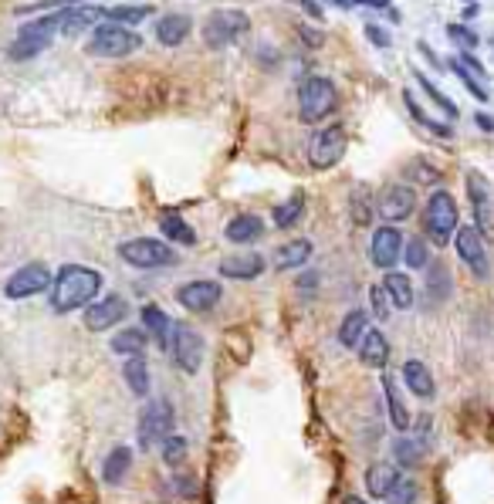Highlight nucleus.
<instances>
[{
  "instance_id": "obj_22",
  "label": "nucleus",
  "mask_w": 494,
  "mask_h": 504,
  "mask_svg": "<svg viewBox=\"0 0 494 504\" xmlns=\"http://www.w3.org/2000/svg\"><path fill=\"white\" fill-rule=\"evenodd\" d=\"M190 31H194V24H190L186 14H163L157 21V41L159 44H166V48L183 44V41L190 38Z\"/></svg>"
},
{
  "instance_id": "obj_5",
  "label": "nucleus",
  "mask_w": 494,
  "mask_h": 504,
  "mask_svg": "<svg viewBox=\"0 0 494 504\" xmlns=\"http://www.w3.org/2000/svg\"><path fill=\"white\" fill-rule=\"evenodd\" d=\"M119 258L126 261L129 268L139 271H153V268H173L176 264V251L159 241V237H132L119 244Z\"/></svg>"
},
{
  "instance_id": "obj_16",
  "label": "nucleus",
  "mask_w": 494,
  "mask_h": 504,
  "mask_svg": "<svg viewBox=\"0 0 494 504\" xmlns=\"http://www.w3.org/2000/svg\"><path fill=\"white\" fill-rule=\"evenodd\" d=\"M221 298H223V288L217 281H207V278H196V281H186V285L176 288V301L186 311H194V315H204V311L217 309Z\"/></svg>"
},
{
  "instance_id": "obj_45",
  "label": "nucleus",
  "mask_w": 494,
  "mask_h": 504,
  "mask_svg": "<svg viewBox=\"0 0 494 504\" xmlns=\"http://www.w3.org/2000/svg\"><path fill=\"white\" fill-rule=\"evenodd\" d=\"M410 176H413L416 183H437L441 180V173L433 166H427L423 159H416V163H410Z\"/></svg>"
},
{
  "instance_id": "obj_3",
  "label": "nucleus",
  "mask_w": 494,
  "mask_h": 504,
  "mask_svg": "<svg viewBox=\"0 0 494 504\" xmlns=\"http://www.w3.org/2000/svg\"><path fill=\"white\" fill-rule=\"evenodd\" d=\"M457 227H461V217H457L454 196L447 190H433L427 200V210H423V231L430 233V241L437 247H447L454 241Z\"/></svg>"
},
{
  "instance_id": "obj_38",
  "label": "nucleus",
  "mask_w": 494,
  "mask_h": 504,
  "mask_svg": "<svg viewBox=\"0 0 494 504\" xmlns=\"http://www.w3.org/2000/svg\"><path fill=\"white\" fill-rule=\"evenodd\" d=\"M404 102H406V109H410V116L423 126V129H430L433 136H441V139H451L454 132H451V126H443V122H437V119H430L420 105H416V99H413V91H404Z\"/></svg>"
},
{
  "instance_id": "obj_9",
  "label": "nucleus",
  "mask_w": 494,
  "mask_h": 504,
  "mask_svg": "<svg viewBox=\"0 0 494 504\" xmlns=\"http://www.w3.org/2000/svg\"><path fill=\"white\" fill-rule=\"evenodd\" d=\"M204 336L190 328V325H173V338H169V356L176 362V369L186 376L200 373V366H204Z\"/></svg>"
},
{
  "instance_id": "obj_26",
  "label": "nucleus",
  "mask_w": 494,
  "mask_h": 504,
  "mask_svg": "<svg viewBox=\"0 0 494 504\" xmlns=\"http://www.w3.org/2000/svg\"><path fill=\"white\" fill-rule=\"evenodd\" d=\"M359 359H363V366H369V369H383V366L390 362V342H386V336H383L379 328H369V332H366V338L359 342Z\"/></svg>"
},
{
  "instance_id": "obj_25",
  "label": "nucleus",
  "mask_w": 494,
  "mask_h": 504,
  "mask_svg": "<svg viewBox=\"0 0 494 504\" xmlns=\"http://www.w3.org/2000/svg\"><path fill=\"white\" fill-rule=\"evenodd\" d=\"M309 258H312V241L295 237V241H285V244L274 251V268H278V271H295V268H301Z\"/></svg>"
},
{
  "instance_id": "obj_40",
  "label": "nucleus",
  "mask_w": 494,
  "mask_h": 504,
  "mask_svg": "<svg viewBox=\"0 0 494 504\" xmlns=\"http://www.w3.org/2000/svg\"><path fill=\"white\" fill-rule=\"evenodd\" d=\"M404 261L410 264V268H430V247H427V241L423 237H413V241H406V247H404Z\"/></svg>"
},
{
  "instance_id": "obj_34",
  "label": "nucleus",
  "mask_w": 494,
  "mask_h": 504,
  "mask_svg": "<svg viewBox=\"0 0 494 504\" xmlns=\"http://www.w3.org/2000/svg\"><path fill=\"white\" fill-rule=\"evenodd\" d=\"M393 461H396V467H404V471L416 467L420 461H423V440L400 437L396 443H393Z\"/></svg>"
},
{
  "instance_id": "obj_11",
  "label": "nucleus",
  "mask_w": 494,
  "mask_h": 504,
  "mask_svg": "<svg viewBox=\"0 0 494 504\" xmlns=\"http://www.w3.org/2000/svg\"><path fill=\"white\" fill-rule=\"evenodd\" d=\"M52 34H54V14H48L44 21H34V24H27L14 44L7 48L14 62H27V58H38L41 52H48L52 48Z\"/></svg>"
},
{
  "instance_id": "obj_20",
  "label": "nucleus",
  "mask_w": 494,
  "mask_h": 504,
  "mask_svg": "<svg viewBox=\"0 0 494 504\" xmlns=\"http://www.w3.org/2000/svg\"><path fill=\"white\" fill-rule=\"evenodd\" d=\"M261 233H264V220L254 217V214H237L234 220H227V227H223V237L231 241V244H254L261 241Z\"/></svg>"
},
{
  "instance_id": "obj_27",
  "label": "nucleus",
  "mask_w": 494,
  "mask_h": 504,
  "mask_svg": "<svg viewBox=\"0 0 494 504\" xmlns=\"http://www.w3.org/2000/svg\"><path fill=\"white\" fill-rule=\"evenodd\" d=\"M383 396H386V410H390V423L393 430H400V433H406V430L413 427V420H410V410H406L404 396H400V389H396V383H393L390 376L383 373Z\"/></svg>"
},
{
  "instance_id": "obj_29",
  "label": "nucleus",
  "mask_w": 494,
  "mask_h": 504,
  "mask_svg": "<svg viewBox=\"0 0 494 504\" xmlns=\"http://www.w3.org/2000/svg\"><path fill=\"white\" fill-rule=\"evenodd\" d=\"M383 288H386V295H390L393 309H410L413 305V281H410V274L404 271H386L383 278Z\"/></svg>"
},
{
  "instance_id": "obj_32",
  "label": "nucleus",
  "mask_w": 494,
  "mask_h": 504,
  "mask_svg": "<svg viewBox=\"0 0 494 504\" xmlns=\"http://www.w3.org/2000/svg\"><path fill=\"white\" fill-rule=\"evenodd\" d=\"M301 217H305V194H291L285 204H278L271 210V220L278 231H291Z\"/></svg>"
},
{
  "instance_id": "obj_48",
  "label": "nucleus",
  "mask_w": 494,
  "mask_h": 504,
  "mask_svg": "<svg viewBox=\"0 0 494 504\" xmlns=\"http://www.w3.org/2000/svg\"><path fill=\"white\" fill-rule=\"evenodd\" d=\"M457 62H461V65L468 68L470 75H478V78H488V71H484V65H481V62H478V58H470V52H468V54H461V58H457Z\"/></svg>"
},
{
  "instance_id": "obj_39",
  "label": "nucleus",
  "mask_w": 494,
  "mask_h": 504,
  "mask_svg": "<svg viewBox=\"0 0 494 504\" xmlns=\"http://www.w3.org/2000/svg\"><path fill=\"white\" fill-rule=\"evenodd\" d=\"M349 210H352V220L359 223V227H369L373 223V214H376V200L366 194V190H356L349 196Z\"/></svg>"
},
{
  "instance_id": "obj_43",
  "label": "nucleus",
  "mask_w": 494,
  "mask_h": 504,
  "mask_svg": "<svg viewBox=\"0 0 494 504\" xmlns=\"http://www.w3.org/2000/svg\"><path fill=\"white\" fill-rule=\"evenodd\" d=\"M369 305H373V315H376L379 322H386V319H390L393 301H390V295H386V288L383 285L369 288Z\"/></svg>"
},
{
  "instance_id": "obj_57",
  "label": "nucleus",
  "mask_w": 494,
  "mask_h": 504,
  "mask_svg": "<svg viewBox=\"0 0 494 504\" xmlns=\"http://www.w3.org/2000/svg\"><path fill=\"white\" fill-rule=\"evenodd\" d=\"M468 4H474V0H468Z\"/></svg>"
},
{
  "instance_id": "obj_35",
  "label": "nucleus",
  "mask_w": 494,
  "mask_h": 504,
  "mask_svg": "<svg viewBox=\"0 0 494 504\" xmlns=\"http://www.w3.org/2000/svg\"><path fill=\"white\" fill-rule=\"evenodd\" d=\"M149 7L146 4H119V7H109L105 11V21H112V24H122V27H136L139 21L149 17Z\"/></svg>"
},
{
  "instance_id": "obj_17",
  "label": "nucleus",
  "mask_w": 494,
  "mask_h": 504,
  "mask_svg": "<svg viewBox=\"0 0 494 504\" xmlns=\"http://www.w3.org/2000/svg\"><path fill=\"white\" fill-rule=\"evenodd\" d=\"M400 484H404V471L390 464V461H376V464L366 467V491H369V498L386 501Z\"/></svg>"
},
{
  "instance_id": "obj_37",
  "label": "nucleus",
  "mask_w": 494,
  "mask_h": 504,
  "mask_svg": "<svg viewBox=\"0 0 494 504\" xmlns=\"http://www.w3.org/2000/svg\"><path fill=\"white\" fill-rule=\"evenodd\" d=\"M427 295H430L433 305H437V301H447V295H451V271H447L443 264H430Z\"/></svg>"
},
{
  "instance_id": "obj_10",
  "label": "nucleus",
  "mask_w": 494,
  "mask_h": 504,
  "mask_svg": "<svg viewBox=\"0 0 494 504\" xmlns=\"http://www.w3.org/2000/svg\"><path fill=\"white\" fill-rule=\"evenodd\" d=\"M52 268L48 264H41V261H31L24 268H17V271L7 278V285H4V295L11 298V301H24V298H34L41 291H52Z\"/></svg>"
},
{
  "instance_id": "obj_23",
  "label": "nucleus",
  "mask_w": 494,
  "mask_h": 504,
  "mask_svg": "<svg viewBox=\"0 0 494 504\" xmlns=\"http://www.w3.org/2000/svg\"><path fill=\"white\" fill-rule=\"evenodd\" d=\"M132 471V447H126V443H119V447H112V451L105 453L102 461V480L105 484H122V480L129 478Z\"/></svg>"
},
{
  "instance_id": "obj_50",
  "label": "nucleus",
  "mask_w": 494,
  "mask_h": 504,
  "mask_svg": "<svg viewBox=\"0 0 494 504\" xmlns=\"http://www.w3.org/2000/svg\"><path fill=\"white\" fill-rule=\"evenodd\" d=\"M352 7H376V11H383V7H390V0H352Z\"/></svg>"
},
{
  "instance_id": "obj_31",
  "label": "nucleus",
  "mask_w": 494,
  "mask_h": 504,
  "mask_svg": "<svg viewBox=\"0 0 494 504\" xmlns=\"http://www.w3.org/2000/svg\"><path fill=\"white\" fill-rule=\"evenodd\" d=\"M159 233H163L166 241H173V244H186V247L196 244V231L180 217V214H163V217H159Z\"/></svg>"
},
{
  "instance_id": "obj_36",
  "label": "nucleus",
  "mask_w": 494,
  "mask_h": 504,
  "mask_svg": "<svg viewBox=\"0 0 494 504\" xmlns=\"http://www.w3.org/2000/svg\"><path fill=\"white\" fill-rule=\"evenodd\" d=\"M186 453H190V443H186V437H180V433H169V437L159 443V461L166 467L186 464Z\"/></svg>"
},
{
  "instance_id": "obj_33",
  "label": "nucleus",
  "mask_w": 494,
  "mask_h": 504,
  "mask_svg": "<svg viewBox=\"0 0 494 504\" xmlns=\"http://www.w3.org/2000/svg\"><path fill=\"white\" fill-rule=\"evenodd\" d=\"M146 346H149V336H146V328H122V332H116L112 336V352H119V356H143Z\"/></svg>"
},
{
  "instance_id": "obj_42",
  "label": "nucleus",
  "mask_w": 494,
  "mask_h": 504,
  "mask_svg": "<svg viewBox=\"0 0 494 504\" xmlns=\"http://www.w3.org/2000/svg\"><path fill=\"white\" fill-rule=\"evenodd\" d=\"M451 71H454V75L461 78V81H464V89H468L470 95L478 99V102H488V89H484V85H481V78H478V75H470L468 68L461 65L457 58H454V62H451Z\"/></svg>"
},
{
  "instance_id": "obj_24",
  "label": "nucleus",
  "mask_w": 494,
  "mask_h": 504,
  "mask_svg": "<svg viewBox=\"0 0 494 504\" xmlns=\"http://www.w3.org/2000/svg\"><path fill=\"white\" fill-rule=\"evenodd\" d=\"M143 328L146 336L157 342L159 349H169V338H173V319L159 305H143Z\"/></svg>"
},
{
  "instance_id": "obj_46",
  "label": "nucleus",
  "mask_w": 494,
  "mask_h": 504,
  "mask_svg": "<svg viewBox=\"0 0 494 504\" xmlns=\"http://www.w3.org/2000/svg\"><path fill=\"white\" fill-rule=\"evenodd\" d=\"M447 31H451V38H454L457 44H464V48H474V44H478V34H474V31H468L464 24H451Z\"/></svg>"
},
{
  "instance_id": "obj_21",
  "label": "nucleus",
  "mask_w": 494,
  "mask_h": 504,
  "mask_svg": "<svg viewBox=\"0 0 494 504\" xmlns=\"http://www.w3.org/2000/svg\"><path fill=\"white\" fill-rule=\"evenodd\" d=\"M404 383H406V389L413 393L416 400H433V393H437L433 373H430V369L420 359L404 362Z\"/></svg>"
},
{
  "instance_id": "obj_6",
  "label": "nucleus",
  "mask_w": 494,
  "mask_h": 504,
  "mask_svg": "<svg viewBox=\"0 0 494 504\" xmlns=\"http://www.w3.org/2000/svg\"><path fill=\"white\" fill-rule=\"evenodd\" d=\"M346 149H349V132H346V126L332 122V126H322V129L312 132V139H309V149H305V153H309L312 169H332L342 163Z\"/></svg>"
},
{
  "instance_id": "obj_4",
  "label": "nucleus",
  "mask_w": 494,
  "mask_h": 504,
  "mask_svg": "<svg viewBox=\"0 0 494 504\" xmlns=\"http://www.w3.org/2000/svg\"><path fill=\"white\" fill-rule=\"evenodd\" d=\"M139 44H143V41H139V34H136L132 27L102 21V24L91 31L85 52H89L91 58H129L132 52H139Z\"/></svg>"
},
{
  "instance_id": "obj_28",
  "label": "nucleus",
  "mask_w": 494,
  "mask_h": 504,
  "mask_svg": "<svg viewBox=\"0 0 494 504\" xmlns=\"http://www.w3.org/2000/svg\"><path fill=\"white\" fill-rule=\"evenodd\" d=\"M366 332H369V315L366 311H349L346 319H342V325H338V346L342 349H359V342L366 338Z\"/></svg>"
},
{
  "instance_id": "obj_15",
  "label": "nucleus",
  "mask_w": 494,
  "mask_h": 504,
  "mask_svg": "<svg viewBox=\"0 0 494 504\" xmlns=\"http://www.w3.org/2000/svg\"><path fill=\"white\" fill-rule=\"evenodd\" d=\"M404 233L396 231V223H383V227H376L373 231V241H369V258H373V264L376 268H383V271H393V264L404 258Z\"/></svg>"
},
{
  "instance_id": "obj_47",
  "label": "nucleus",
  "mask_w": 494,
  "mask_h": 504,
  "mask_svg": "<svg viewBox=\"0 0 494 504\" xmlns=\"http://www.w3.org/2000/svg\"><path fill=\"white\" fill-rule=\"evenodd\" d=\"M366 38L373 41V44H379V48H390V34L379 24H366Z\"/></svg>"
},
{
  "instance_id": "obj_1",
  "label": "nucleus",
  "mask_w": 494,
  "mask_h": 504,
  "mask_svg": "<svg viewBox=\"0 0 494 504\" xmlns=\"http://www.w3.org/2000/svg\"><path fill=\"white\" fill-rule=\"evenodd\" d=\"M102 291V274L89 268V264H65L58 268L52 281V291H48V305L58 315H68V311L89 309L91 301Z\"/></svg>"
},
{
  "instance_id": "obj_51",
  "label": "nucleus",
  "mask_w": 494,
  "mask_h": 504,
  "mask_svg": "<svg viewBox=\"0 0 494 504\" xmlns=\"http://www.w3.org/2000/svg\"><path fill=\"white\" fill-rule=\"evenodd\" d=\"M315 281H318V278H315L312 271L309 274H301V281H299V288L301 291H305V295H312V288H315Z\"/></svg>"
},
{
  "instance_id": "obj_41",
  "label": "nucleus",
  "mask_w": 494,
  "mask_h": 504,
  "mask_svg": "<svg viewBox=\"0 0 494 504\" xmlns=\"http://www.w3.org/2000/svg\"><path fill=\"white\" fill-rule=\"evenodd\" d=\"M416 81H420V89H423L430 99H433V105H437V109H443V112H447L451 119H457V105L451 102V99H447V95H443V91L437 89V85H433L427 75H423V71H416Z\"/></svg>"
},
{
  "instance_id": "obj_49",
  "label": "nucleus",
  "mask_w": 494,
  "mask_h": 504,
  "mask_svg": "<svg viewBox=\"0 0 494 504\" xmlns=\"http://www.w3.org/2000/svg\"><path fill=\"white\" fill-rule=\"evenodd\" d=\"M176 491L180 494H196V484L190 474H176Z\"/></svg>"
},
{
  "instance_id": "obj_54",
  "label": "nucleus",
  "mask_w": 494,
  "mask_h": 504,
  "mask_svg": "<svg viewBox=\"0 0 494 504\" xmlns=\"http://www.w3.org/2000/svg\"><path fill=\"white\" fill-rule=\"evenodd\" d=\"M301 38L309 41V44H322V38H318V34H312V31H309V27H305V31H301Z\"/></svg>"
},
{
  "instance_id": "obj_55",
  "label": "nucleus",
  "mask_w": 494,
  "mask_h": 504,
  "mask_svg": "<svg viewBox=\"0 0 494 504\" xmlns=\"http://www.w3.org/2000/svg\"><path fill=\"white\" fill-rule=\"evenodd\" d=\"M342 504H369V501H363V498H356V494H349V498H342Z\"/></svg>"
},
{
  "instance_id": "obj_56",
  "label": "nucleus",
  "mask_w": 494,
  "mask_h": 504,
  "mask_svg": "<svg viewBox=\"0 0 494 504\" xmlns=\"http://www.w3.org/2000/svg\"><path fill=\"white\" fill-rule=\"evenodd\" d=\"M338 7H352V0H336Z\"/></svg>"
},
{
  "instance_id": "obj_44",
  "label": "nucleus",
  "mask_w": 494,
  "mask_h": 504,
  "mask_svg": "<svg viewBox=\"0 0 494 504\" xmlns=\"http://www.w3.org/2000/svg\"><path fill=\"white\" fill-rule=\"evenodd\" d=\"M416 501V484L410 478H404V484L386 498V504H413Z\"/></svg>"
},
{
  "instance_id": "obj_14",
  "label": "nucleus",
  "mask_w": 494,
  "mask_h": 504,
  "mask_svg": "<svg viewBox=\"0 0 494 504\" xmlns=\"http://www.w3.org/2000/svg\"><path fill=\"white\" fill-rule=\"evenodd\" d=\"M454 247H457V258L468 264L474 278H488V274H491L488 251H484V237H481L478 227H457Z\"/></svg>"
},
{
  "instance_id": "obj_8",
  "label": "nucleus",
  "mask_w": 494,
  "mask_h": 504,
  "mask_svg": "<svg viewBox=\"0 0 494 504\" xmlns=\"http://www.w3.org/2000/svg\"><path fill=\"white\" fill-rule=\"evenodd\" d=\"M251 31V17L244 11H214L204 21V41L210 48H231Z\"/></svg>"
},
{
  "instance_id": "obj_19",
  "label": "nucleus",
  "mask_w": 494,
  "mask_h": 504,
  "mask_svg": "<svg viewBox=\"0 0 494 504\" xmlns=\"http://www.w3.org/2000/svg\"><path fill=\"white\" fill-rule=\"evenodd\" d=\"M221 274L231 278V281H254L264 274V258L254 254V251H241V254H231V258L221 261Z\"/></svg>"
},
{
  "instance_id": "obj_7",
  "label": "nucleus",
  "mask_w": 494,
  "mask_h": 504,
  "mask_svg": "<svg viewBox=\"0 0 494 504\" xmlns=\"http://www.w3.org/2000/svg\"><path fill=\"white\" fill-rule=\"evenodd\" d=\"M468 200H470V214H474V227L481 231L484 241L494 237V186L491 180L484 176L481 169H468Z\"/></svg>"
},
{
  "instance_id": "obj_2",
  "label": "nucleus",
  "mask_w": 494,
  "mask_h": 504,
  "mask_svg": "<svg viewBox=\"0 0 494 504\" xmlns=\"http://www.w3.org/2000/svg\"><path fill=\"white\" fill-rule=\"evenodd\" d=\"M338 109V89L322 75L305 78L299 85V119L309 126L326 122L328 116H336Z\"/></svg>"
},
{
  "instance_id": "obj_13",
  "label": "nucleus",
  "mask_w": 494,
  "mask_h": 504,
  "mask_svg": "<svg viewBox=\"0 0 494 504\" xmlns=\"http://www.w3.org/2000/svg\"><path fill=\"white\" fill-rule=\"evenodd\" d=\"M413 210H416V190L413 186H406V183H390V186H383V190H379L376 214L383 220L400 223V220H406Z\"/></svg>"
},
{
  "instance_id": "obj_53",
  "label": "nucleus",
  "mask_w": 494,
  "mask_h": 504,
  "mask_svg": "<svg viewBox=\"0 0 494 504\" xmlns=\"http://www.w3.org/2000/svg\"><path fill=\"white\" fill-rule=\"evenodd\" d=\"M478 126H481L484 132H491L494 129V119L491 116H478Z\"/></svg>"
},
{
  "instance_id": "obj_52",
  "label": "nucleus",
  "mask_w": 494,
  "mask_h": 504,
  "mask_svg": "<svg viewBox=\"0 0 494 504\" xmlns=\"http://www.w3.org/2000/svg\"><path fill=\"white\" fill-rule=\"evenodd\" d=\"M301 7H305V11L312 14V17H322V7H318V4H315V0H299Z\"/></svg>"
},
{
  "instance_id": "obj_30",
  "label": "nucleus",
  "mask_w": 494,
  "mask_h": 504,
  "mask_svg": "<svg viewBox=\"0 0 494 504\" xmlns=\"http://www.w3.org/2000/svg\"><path fill=\"white\" fill-rule=\"evenodd\" d=\"M122 379H126V386L132 389V396H149V366H146L143 356H129L126 366H122Z\"/></svg>"
},
{
  "instance_id": "obj_18",
  "label": "nucleus",
  "mask_w": 494,
  "mask_h": 504,
  "mask_svg": "<svg viewBox=\"0 0 494 504\" xmlns=\"http://www.w3.org/2000/svg\"><path fill=\"white\" fill-rule=\"evenodd\" d=\"M105 17V11L99 7H89V4H79V7H62L54 14V31L58 34H79V31H89Z\"/></svg>"
},
{
  "instance_id": "obj_12",
  "label": "nucleus",
  "mask_w": 494,
  "mask_h": 504,
  "mask_svg": "<svg viewBox=\"0 0 494 504\" xmlns=\"http://www.w3.org/2000/svg\"><path fill=\"white\" fill-rule=\"evenodd\" d=\"M126 315H129V301L122 295H105V298H95L85 315H81V322L89 332H109V328H116L119 322H126Z\"/></svg>"
}]
</instances>
